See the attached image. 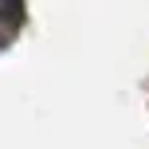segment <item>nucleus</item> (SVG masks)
I'll list each match as a JSON object with an SVG mask.
<instances>
[{
    "mask_svg": "<svg viewBox=\"0 0 149 149\" xmlns=\"http://www.w3.org/2000/svg\"><path fill=\"white\" fill-rule=\"evenodd\" d=\"M24 16V0H0V20L4 24H16Z\"/></svg>",
    "mask_w": 149,
    "mask_h": 149,
    "instance_id": "obj_1",
    "label": "nucleus"
}]
</instances>
